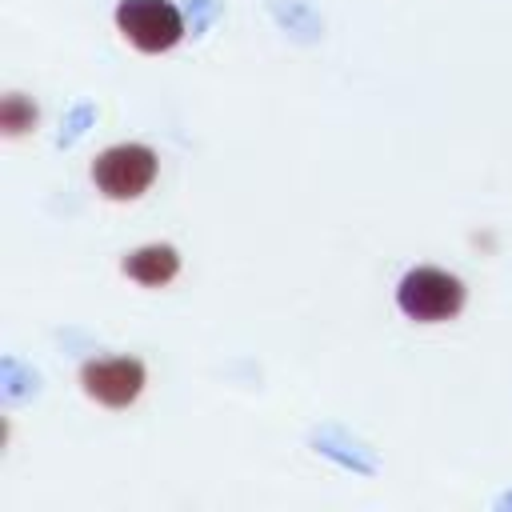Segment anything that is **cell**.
<instances>
[{"instance_id":"6da1fadb","label":"cell","mask_w":512,"mask_h":512,"mask_svg":"<svg viewBox=\"0 0 512 512\" xmlns=\"http://www.w3.org/2000/svg\"><path fill=\"white\" fill-rule=\"evenodd\" d=\"M396 304L420 324H440L464 308V284L444 268H412L396 288Z\"/></svg>"},{"instance_id":"7a4b0ae2","label":"cell","mask_w":512,"mask_h":512,"mask_svg":"<svg viewBox=\"0 0 512 512\" xmlns=\"http://www.w3.org/2000/svg\"><path fill=\"white\" fill-rule=\"evenodd\" d=\"M92 180L108 200H136L156 180V152L144 144H112L92 160Z\"/></svg>"},{"instance_id":"3957f363","label":"cell","mask_w":512,"mask_h":512,"mask_svg":"<svg viewBox=\"0 0 512 512\" xmlns=\"http://www.w3.org/2000/svg\"><path fill=\"white\" fill-rule=\"evenodd\" d=\"M116 28L124 32V40L132 48H140L148 56L168 52L184 36V20H180L176 4H168V0H120Z\"/></svg>"},{"instance_id":"277c9868","label":"cell","mask_w":512,"mask_h":512,"mask_svg":"<svg viewBox=\"0 0 512 512\" xmlns=\"http://www.w3.org/2000/svg\"><path fill=\"white\" fill-rule=\"evenodd\" d=\"M80 388H84L88 400H96L104 408H128L144 392V364L132 360V356L88 360L80 368Z\"/></svg>"},{"instance_id":"5b68a950","label":"cell","mask_w":512,"mask_h":512,"mask_svg":"<svg viewBox=\"0 0 512 512\" xmlns=\"http://www.w3.org/2000/svg\"><path fill=\"white\" fill-rule=\"evenodd\" d=\"M124 272L144 288H160L180 272V256L172 244H144L124 260Z\"/></svg>"},{"instance_id":"8992f818","label":"cell","mask_w":512,"mask_h":512,"mask_svg":"<svg viewBox=\"0 0 512 512\" xmlns=\"http://www.w3.org/2000/svg\"><path fill=\"white\" fill-rule=\"evenodd\" d=\"M0 124H4V132H8V136H20V132H28V128L36 124V108H32L20 92H12V96H4Z\"/></svg>"}]
</instances>
